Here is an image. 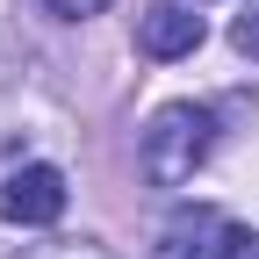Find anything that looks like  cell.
<instances>
[{"mask_svg": "<svg viewBox=\"0 0 259 259\" xmlns=\"http://www.w3.org/2000/svg\"><path fill=\"white\" fill-rule=\"evenodd\" d=\"M209 144H216V115L202 101H166L144 122V137H137V173L151 187H187L194 173H202Z\"/></svg>", "mask_w": 259, "mask_h": 259, "instance_id": "obj_1", "label": "cell"}, {"mask_svg": "<svg viewBox=\"0 0 259 259\" xmlns=\"http://www.w3.org/2000/svg\"><path fill=\"white\" fill-rule=\"evenodd\" d=\"M151 259H259V238L238 216H223V209H180L158 231Z\"/></svg>", "mask_w": 259, "mask_h": 259, "instance_id": "obj_2", "label": "cell"}, {"mask_svg": "<svg viewBox=\"0 0 259 259\" xmlns=\"http://www.w3.org/2000/svg\"><path fill=\"white\" fill-rule=\"evenodd\" d=\"M0 216L22 223V231H44L65 216V173L58 166H15L0 180Z\"/></svg>", "mask_w": 259, "mask_h": 259, "instance_id": "obj_3", "label": "cell"}, {"mask_svg": "<svg viewBox=\"0 0 259 259\" xmlns=\"http://www.w3.org/2000/svg\"><path fill=\"white\" fill-rule=\"evenodd\" d=\"M137 51L144 58H187L202 51V15H194V0H151L137 15Z\"/></svg>", "mask_w": 259, "mask_h": 259, "instance_id": "obj_4", "label": "cell"}, {"mask_svg": "<svg viewBox=\"0 0 259 259\" xmlns=\"http://www.w3.org/2000/svg\"><path fill=\"white\" fill-rule=\"evenodd\" d=\"M22 259H115L101 238H51V245H29Z\"/></svg>", "mask_w": 259, "mask_h": 259, "instance_id": "obj_5", "label": "cell"}, {"mask_svg": "<svg viewBox=\"0 0 259 259\" xmlns=\"http://www.w3.org/2000/svg\"><path fill=\"white\" fill-rule=\"evenodd\" d=\"M231 44L259 65V0H245V8H238V22H231Z\"/></svg>", "mask_w": 259, "mask_h": 259, "instance_id": "obj_6", "label": "cell"}, {"mask_svg": "<svg viewBox=\"0 0 259 259\" xmlns=\"http://www.w3.org/2000/svg\"><path fill=\"white\" fill-rule=\"evenodd\" d=\"M51 8H58V15H72V22H79L87 8H101V0H51Z\"/></svg>", "mask_w": 259, "mask_h": 259, "instance_id": "obj_7", "label": "cell"}, {"mask_svg": "<svg viewBox=\"0 0 259 259\" xmlns=\"http://www.w3.org/2000/svg\"><path fill=\"white\" fill-rule=\"evenodd\" d=\"M194 8H202V0H194Z\"/></svg>", "mask_w": 259, "mask_h": 259, "instance_id": "obj_8", "label": "cell"}]
</instances>
